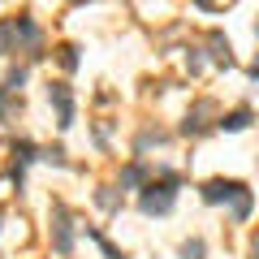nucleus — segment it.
<instances>
[{
    "mask_svg": "<svg viewBox=\"0 0 259 259\" xmlns=\"http://www.w3.org/2000/svg\"><path fill=\"white\" fill-rule=\"evenodd\" d=\"M151 143H164V134H160V130H147V134H139V151H143V147H151Z\"/></svg>",
    "mask_w": 259,
    "mask_h": 259,
    "instance_id": "2eb2a0df",
    "label": "nucleus"
},
{
    "mask_svg": "<svg viewBox=\"0 0 259 259\" xmlns=\"http://www.w3.org/2000/svg\"><path fill=\"white\" fill-rule=\"evenodd\" d=\"M250 125V108H238V112H229V117H221V130H229V134H238V130H246Z\"/></svg>",
    "mask_w": 259,
    "mask_h": 259,
    "instance_id": "0eeeda50",
    "label": "nucleus"
},
{
    "mask_svg": "<svg viewBox=\"0 0 259 259\" xmlns=\"http://www.w3.org/2000/svg\"><path fill=\"white\" fill-rule=\"evenodd\" d=\"M212 61H216V65H233V56H229V44H225L221 35H212Z\"/></svg>",
    "mask_w": 259,
    "mask_h": 259,
    "instance_id": "1a4fd4ad",
    "label": "nucleus"
},
{
    "mask_svg": "<svg viewBox=\"0 0 259 259\" xmlns=\"http://www.w3.org/2000/svg\"><path fill=\"white\" fill-rule=\"evenodd\" d=\"M250 74H255V78H259V61H255V69H250Z\"/></svg>",
    "mask_w": 259,
    "mask_h": 259,
    "instance_id": "a211bd4d",
    "label": "nucleus"
},
{
    "mask_svg": "<svg viewBox=\"0 0 259 259\" xmlns=\"http://www.w3.org/2000/svg\"><path fill=\"white\" fill-rule=\"evenodd\" d=\"M9 117V91H5V87H0V121Z\"/></svg>",
    "mask_w": 259,
    "mask_h": 259,
    "instance_id": "f3484780",
    "label": "nucleus"
},
{
    "mask_svg": "<svg viewBox=\"0 0 259 259\" xmlns=\"http://www.w3.org/2000/svg\"><path fill=\"white\" fill-rule=\"evenodd\" d=\"M52 242L56 255H74V216L65 203H52Z\"/></svg>",
    "mask_w": 259,
    "mask_h": 259,
    "instance_id": "f03ea898",
    "label": "nucleus"
},
{
    "mask_svg": "<svg viewBox=\"0 0 259 259\" xmlns=\"http://www.w3.org/2000/svg\"><path fill=\"white\" fill-rule=\"evenodd\" d=\"M147 186V168L143 164H125L121 168V190H143Z\"/></svg>",
    "mask_w": 259,
    "mask_h": 259,
    "instance_id": "423d86ee",
    "label": "nucleus"
},
{
    "mask_svg": "<svg viewBox=\"0 0 259 259\" xmlns=\"http://www.w3.org/2000/svg\"><path fill=\"white\" fill-rule=\"evenodd\" d=\"M44 160H48V164H65V151L52 147V151H44Z\"/></svg>",
    "mask_w": 259,
    "mask_h": 259,
    "instance_id": "dca6fc26",
    "label": "nucleus"
},
{
    "mask_svg": "<svg viewBox=\"0 0 259 259\" xmlns=\"http://www.w3.org/2000/svg\"><path fill=\"white\" fill-rule=\"evenodd\" d=\"M182 259H203V242H199V238H190V242L182 246Z\"/></svg>",
    "mask_w": 259,
    "mask_h": 259,
    "instance_id": "ddd939ff",
    "label": "nucleus"
},
{
    "mask_svg": "<svg viewBox=\"0 0 259 259\" xmlns=\"http://www.w3.org/2000/svg\"><path fill=\"white\" fill-rule=\"evenodd\" d=\"M61 65H65V69H78V48H74V44L61 48Z\"/></svg>",
    "mask_w": 259,
    "mask_h": 259,
    "instance_id": "f8f14e48",
    "label": "nucleus"
},
{
    "mask_svg": "<svg viewBox=\"0 0 259 259\" xmlns=\"http://www.w3.org/2000/svg\"><path fill=\"white\" fill-rule=\"evenodd\" d=\"M233 216H238V221H246V216H250V190L242 194L238 203H233Z\"/></svg>",
    "mask_w": 259,
    "mask_h": 259,
    "instance_id": "4468645a",
    "label": "nucleus"
},
{
    "mask_svg": "<svg viewBox=\"0 0 259 259\" xmlns=\"http://www.w3.org/2000/svg\"><path fill=\"white\" fill-rule=\"evenodd\" d=\"M48 100H52V108H56V125L69 130L74 125V91H69L65 82H52L48 87Z\"/></svg>",
    "mask_w": 259,
    "mask_h": 259,
    "instance_id": "20e7f679",
    "label": "nucleus"
},
{
    "mask_svg": "<svg viewBox=\"0 0 259 259\" xmlns=\"http://www.w3.org/2000/svg\"><path fill=\"white\" fill-rule=\"evenodd\" d=\"M242 194H246V186H242V182H229V177H212V182L203 186V203H238Z\"/></svg>",
    "mask_w": 259,
    "mask_h": 259,
    "instance_id": "7ed1b4c3",
    "label": "nucleus"
},
{
    "mask_svg": "<svg viewBox=\"0 0 259 259\" xmlns=\"http://www.w3.org/2000/svg\"><path fill=\"white\" fill-rule=\"evenodd\" d=\"M95 203H100L104 212H117V207H121V194H117V190H108V186H104V190L95 194Z\"/></svg>",
    "mask_w": 259,
    "mask_h": 259,
    "instance_id": "9d476101",
    "label": "nucleus"
},
{
    "mask_svg": "<svg viewBox=\"0 0 259 259\" xmlns=\"http://www.w3.org/2000/svg\"><path fill=\"white\" fill-rule=\"evenodd\" d=\"M13 156H18V168H26L30 160H39V151H35V143H13Z\"/></svg>",
    "mask_w": 259,
    "mask_h": 259,
    "instance_id": "6e6552de",
    "label": "nucleus"
},
{
    "mask_svg": "<svg viewBox=\"0 0 259 259\" xmlns=\"http://www.w3.org/2000/svg\"><path fill=\"white\" fill-rule=\"evenodd\" d=\"M173 203H177V173H164L160 182H147L139 194L143 216H164V212H173Z\"/></svg>",
    "mask_w": 259,
    "mask_h": 259,
    "instance_id": "f257e3e1",
    "label": "nucleus"
},
{
    "mask_svg": "<svg viewBox=\"0 0 259 259\" xmlns=\"http://www.w3.org/2000/svg\"><path fill=\"white\" fill-rule=\"evenodd\" d=\"M13 44H18V39H13V22H0V56H9Z\"/></svg>",
    "mask_w": 259,
    "mask_h": 259,
    "instance_id": "9b49d317",
    "label": "nucleus"
},
{
    "mask_svg": "<svg viewBox=\"0 0 259 259\" xmlns=\"http://www.w3.org/2000/svg\"><path fill=\"white\" fill-rule=\"evenodd\" d=\"M207 117H212V100H199L182 121V134H203L207 130Z\"/></svg>",
    "mask_w": 259,
    "mask_h": 259,
    "instance_id": "39448f33",
    "label": "nucleus"
}]
</instances>
